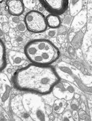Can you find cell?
Segmentation results:
<instances>
[{
    "mask_svg": "<svg viewBox=\"0 0 92 121\" xmlns=\"http://www.w3.org/2000/svg\"><path fill=\"white\" fill-rule=\"evenodd\" d=\"M65 36L63 34H60V35H59L57 37V38H56L57 42L60 44H62L64 43V41H65Z\"/></svg>",
    "mask_w": 92,
    "mask_h": 121,
    "instance_id": "obj_22",
    "label": "cell"
},
{
    "mask_svg": "<svg viewBox=\"0 0 92 121\" xmlns=\"http://www.w3.org/2000/svg\"><path fill=\"white\" fill-rule=\"evenodd\" d=\"M6 4L8 12L11 15L20 16L24 10L22 0H7Z\"/></svg>",
    "mask_w": 92,
    "mask_h": 121,
    "instance_id": "obj_8",
    "label": "cell"
},
{
    "mask_svg": "<svg viewBox=\"0 0 92 121\" xmlns=\"http://www.w3.org/2000/svg\"><path fill=\"white\" fill-rule=\"evenodd\" d=\"M81 0H72L70 5L71 13L72 16L76 15L81 9Z\"/></svg>",
    "mask_w": 92,
    "mask_h": 121,
    "instance_id": "obj_13",
    "label": "cell"
},
{
    "mask_svg": "<svg viewBox=\"0 0 92 121\" xmlns=\"http://www.w3.org/2000/svg\"><path fill=\"white\" fill-rule=\"evenodd\" d=\"M2 25V30H3L4 33L5 34L8 33L9 32V30H10L11 28L10 25H9V23H8V22H4Z\"/></svg>",
    "mask_w": 92,
    "mask_h": 121,
    "instance_id": "obj_20",
    "label": "cell"
},
{
    "mask_svg": "<svg viewBox=\"0 0 92 121\" xmlns=\"http://www.w3.org/2000/svg\"><path fill=\"white\" fill-rule=\"evenodd\" d=\"M4 33L3 30H2V25L1 22H0V38H2L4 37Z\"/></svg>",
    "mask_w": 92,
    "mask_h": 121,
    "instance_id": "obj_29",
    "label": "cell"
},
{
    "mask_svg": "<svg viewBox=\"0 0 92 121\" xmlns=\"http://www.w3.org/2000/svg\"><path fill=\"white\" fill-rule=\"evenodd\" d=\"M72 117L73 118L74 121H78L79 120V113H78L77 110H73L72 112Z\"/></svg>",
    "mask_w": 92,
    "mask_h": 121,
    "instance_id": "obj_25",
    "label": "cell"
},
{
    "mask_svg": "<svg viewBox=\"0 0 92 121\" xmlns=\"http://www.w3.org/2000/svg\"><path fill=\"white\" fill-rule=\"evenodd\" d=\"M76 91L75 86L65 81H60L52 90L55 97L66 101L72 100L75 97Z\"/></svg>",
    "mask_w": 92,
    "mask_h": 121,
    "instance_id": "obj_6",
    "label": "cell"
},
{
    "mask_svg": "<svg viewBox=\"0 0 92 121\" xmlns=\"http://www.w3.org/2000/svg\"><path fill=\"white\" fill-rule=\"evenodd\" d=\"M20 22V18L18 17V16H16L12 15V16H10V17H9V18L8 19V23H9L11 28H16V26H17L18 24Z\"/></svg>",
    "mask_w": 92,
    "mask_h": 121,
    "instance_id": "obj_14",
    "label": "cell"
},
{
    "mask_svg": "<svg viewBox=\"0 0 92 121\" xmlns=\"http://www.w3.org/2000/svg\"><path fill=\"white\" fill-rule=\"evenodd\" d=\"M25 54L16 52V51H10L9 53V59L10 63L14 66H20L23 65L26 62Z\"/></svg>",
    "mask_w": 92,
    "mask_h": 121,
    "instance_id": "obj_9",
    "label": "cell"
},
{
    "mask_svg": "<svg viewBox=\"0 0 92 121\" xmlns=\"http://www.w3.org/2000/svg\"><path fill=\"white\" fill-rule=\"evenodd\" d=\"M61 78L50 65L31 64L18 70L13 75L14 87L20 91L45 95L51 93Z\"/></svg>",
    "mask_w": 92,
    "mask_h": 121,
    "instance_id": "obj_1",
    "label": "cell"
},
{
    "mask_svg": "<svg viewBox=\"0 0 92 121\" xmlns=\"http://www.w3.org/2000/svg\"><path fill=\"white\" fill-rule=\"evenodd\" d=\"M67 107V102L62 99H57L53 103V110L57 114L63 113Z\"/></svg>",
    "mask_w": 92,
    "mask_h": 121,
    "instance_id": "obj_12",
    "label": "cell"
},
{
    "mask_svg": "<svg viewBox=\"0 0 92 121\" xmlns=\"http://www.w3.org/2000/svg\"><path fill=\"white\" fill-rule=\"evenodd\" d=\"M44 9L51 14L61 15L68 9L69 0H39Z\"/></svg>",
    "mask_w": 92,
    "mask_h": 121,
    "instance_id": "obj_7",
    "label": "cell"
},
{
    "mask_svg": "<svg viewBox=\"0 0 92 121\" xmlns=\"http://www.w3.org/2000/svg\"><path fill=\"white\" fill-rule=\"evenodd\" d=\"M24 53L31 63L40 65H50L60 56L58 48L46 39H36L27 42Z\"/></svg>",
    "mask_w": 92,
    "mask_h": 121,
    "instance_id": "obj_3",
    "label": "cell"
},
{
    "mask_svg": "<svg viewBox=\"0 0 92 121\" xmlns=\"http://www.w3.org/2000/svg\"><path fill=\"white\" fill-rule=\"evenodd\" d=\"M63 121H74L72 117V112L71 111L67 110L63 112Z\"/></svg>",
    "mask_w": 92,
    "mask_h": 121,
    "instance_id": "obj_16",
    "label": "cell"
},
{
    "mask_svg": "<svg viewBox=\"0 0 92 121\" xmlns=\"http://www.w3.org/2000/svg\"><path fill=\"white\" fill-rule=\"evenodd\" d=\"M24 22L27 29L34 33H40L45 31L47 28L46 18L38 10H31L24 16Z\"/></svg>",
    "mask_w": 92,
    "mask_h": 121,
    "instance_id": "obj_4",
    "label": "cell"
},
{
    "mask_svg": "<svg viewBox=\"0 0 92 121\" xmlns=\"http://www.w3.org/2000/svg\"><path fill=\"white\" fill-rule=\"evenodd\" d=\"M79 116L80 118H81L82 119H85L86 117V112L85 111V110L84 109H80L79 110Z\"/></svg>",
    "mask_w": 92,
    "mask_h": 121,
    "instance_id": "obj_21",
    "label": "cell"
},
{
    "mask_svg": "<svg viewBox=\"0 0 92 121\" xmlns=\"http://www.w3.org/2000/svg\"><path fill=\"white\" fill-rule=\"evenodd\" d=\"M57 34V30L56 29L51 28L50 29L46 31V34L49 37H54Z\"/></svg>",
    "mask_w": 92,
    "mask_h": 121,
    "instance_id": "obj_19",
    "label": "cell"
},
{
    "mask_svg": "<svg viewBox=\"0 0 92 121\" xmlns=\"http://www.w3.org/2000/svg\"><path fill=\"white\" fill-rule=\"evenodd\" d=\"M5 45L6 49H9V50H10V49H12V48L13 47L12 43H11V42H10V41H6Z\"/></svg>",
    "mask_w": 92,
    "mask_h": 121,
    "instance_id": "obj_27",
    "label": "cell"
},
{
    "mask_svg": "<svg viewBox=\"0 0 92 121\" xmlns=\"http://www.w3.org/2000/svg\"><path fill=\"white\" fill-rule=\"evenodd\" d=\"M82 32H83V33H85V31H86V27H85V26L83 28H82Z\"/></svg>",
    "mask_w": 92,
    "mask_h": 121,
    "instance_id": "obj_31",
    "label": "cell"
},
{
    "mask_svg": "<svg viewBox=\"0 0 92 121\" xmlns=\"http://www.w3.org/2000/svg\"><path fill=\"white\" fill-rule=\"evenodd\" d=\"M4 37H5V39L6 41H10V37L9 35L7 34H4Z\"/></svg>",
    "mask_w": 92,
    "mask_h": 121,
    "instance_id": "obj_30",
    "label": "cell"
},
{
    "mask_svg": "<svg viewBox=\"0 0 92 121\" xmlns=\"http://www.w3.org/2000/svg\"><path fill=\"white\" fill-rule=\"evenodd\" d=\"M68 53H69V55L71 56V57L75 59L76 58V53H75V50H73V48L72 47H71V46H69V47H68Z\"/></svg>",
    "mask_w": 92,
    "mask_h": 121,
    "instance_id": "obj_23",
    "label": "cell"
},
{
    "mask_svg": "<svg viewBox=\"0 0 92 121\" xmlns=\"http://www.w3.org/2000/svg\"><path fill=\"white\" fill-rule=\"evenodd\" d=\"M8 22V18L5 16H0V22L4 23Z\"/></svg>",
    "mask_w": 92,
    "mask_h": 121,
    "instance_id": "obj_28",
    "label": "cell"
},
{
    "mask_svg": "<svg viewBox=\"0 0 92 121\" xmlns=\"http://www.w3.org/2000/svg\"><path fill=\"white\" fill-rule=\"evenodd\" d=\"M16 28L17 29L18 31H19L20 33L25 32V31L27 30L26 26V24L24 21H20V22L18 24Z\"/></svg>",
    "mask_w": 92,
    "mask_h": 121,
    "instance_id": "obj_17",
    "label": "cell"
},
{
    "mask_svg": "<svg viewBox=\"0 0 92 121\" xmlns=\"http://www.w3.org/2000/svg\"><path fill=\"white\" fill-rule=\"evenodd\" d=\"M47 26L50 28L57 29L60 27L61 21L59 15L55 14H49L46 17Z\"/></svg>",
    "mask_w": 92,
    "mask_h": 121,
    "instance_id": "obj_10",
    "label": "cell"
},
{
    "mask_svg": "<svg viewBox=\"0 0 92 121\" xmlns=\"http://www.w3.org/2000/svg\"><path fill=\"white\" fill-rule=\"evenodd\" d=\"M22 2L24 7L30 10H32L36 5L35 0H22Z\"/></svg>",
    "mask_w": 92,
    "mask_h": 121,
    "instance_id": "obj_15",
    "label": "cell"
},
{
    "mask_svg": "<svg viewBox=\"0 0 92 121\" xmlns=\"http://www.w3.org/2000/svg\"><path fill=\"white\" fill-rule=\"evenodd\" d=\"M12 84L5 74L0 71V106L6 111L10 108Z\"/></svg>",
    "mask_w": 92,
    "mask_h": 121,
    "instance_id": "obj_5",
    "label": "cell"
},
{
    "mask_svg": "<svg viewBox=\"0 0 92 121\" xmlns=\"http://www.w3.org/2000/svg\"><path fill=\"white\" fill-rule=\"evenodd\" d=\"M11 43H12L13 46H14V47H16L19 45V42L18 41L17 39H16V38H12L11 39Z\"/></svg>",
    "mask_w": 92,
    "mask_h": 121,
    "instance_id": "obj_26",
    "label": "cell"
},
{
    "mask_svg": "<svg viewBox=\"0 0 92 121\" xmlns=\"http://www.w3.org/2000/svg\"><path fill=\"white\" fill-rule=\"evenodd\" d=\"M4 1V0H0V3H2V2Z\"/></svg>",
    "mask_w": 92,
    "mask_h": 121,
    "instance_id": "obj_32",
    "label": "cell"
},
{
    "mask_svg": "<svg viewBox=\"0 0 92 121\" xmlns=\"http://www.w3.org/2000/svg\"><path fill=\"white\" fill-rule=\"evenodd\" d=\"M8 35L10 36L11 38H16V31H15L14 29L13 28H10V29L9 30V32H8Z\"/></svg>",
    "mask_w": 92,
    "mask_h": 121,
    "instance_id": "obj_24",
    "label": "cell"
},
{
    "mask_svg": "<svg viewBox=\"0 0 92 121\" xmlns=\"http://www.w3.org/2000/svg\"><path fill=\"white\" fill-rule=\"evenodd\" d=\"M7 60L6 47L3 41L0 38V71H2L6 66Z\"/></svg>",
    "mask_w": 92,
    "mask_h": 121,
    "instance_id": "obj_11",
    "label": "cell"
},
{
    "mask_svg": "<svg viewBox=\"0 0 92 121\" xmlns=\"http://www.w3.org/2000/svg\"><path fill=\"white\" fill-rule=\"evenodd\" d=\"M10 107L17 120L49 121L46 104L39 95L28 93L18 94L10 100Z\"/></svg>",
    "mask_w": 92,
    "mask_h": 121,
    "instance_id": "obj_2",
    "label": "cell"
},
{
    "mask_svg": "<svg viewBox=\"0 0 92 121\" xmlns=\"http://www.w3.org/2000/svg\"><path fill=\"white\" fill-rule=\"evenodd\" d=\"M71 108L73 110H77L79 108V102L77 98H73L71 104Z\"/></svg>",
    "mask_w": 92,
    "mask_h": 121,
    "instance_id": "obj_18",
    "label": "cell"
}]
</instances>
